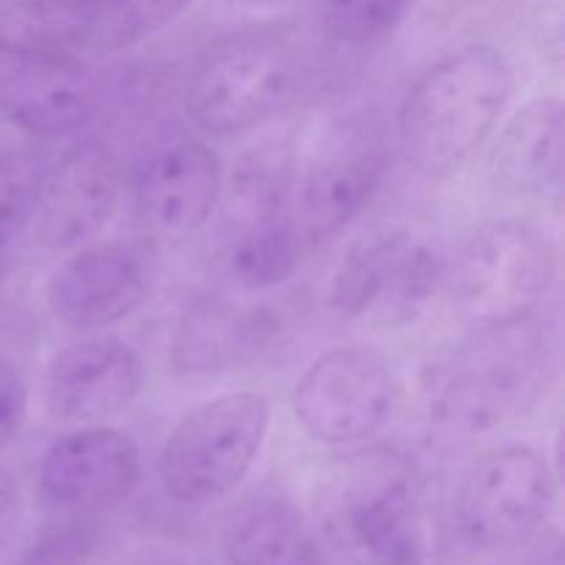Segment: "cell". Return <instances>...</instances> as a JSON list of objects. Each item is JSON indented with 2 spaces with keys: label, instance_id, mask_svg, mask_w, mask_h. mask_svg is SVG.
I'll use <instances>...</instances> for the list:
<instances>
[{
  "label": "cell",
  "instance_id": "obj_1",
  "mask_svg": "<svg viewBox=\"0 0 565 565\" xmlns=\"http://www.w3.org/2000/svg\"><path fill=\"white\" fill-rule=\"evenodd\" d=\"M326 541L353 565H425L428 508L417 467L395 450L340 458L318 483Z\"/></svg>",
  "mask_w": 565,
  "mask_h": 565
},
{
  "label": "cell",
  "instance_id": "obj_2",
  "mask_svg": "<svg viewBox=\"0 0 565 565\" xmlns=\"http://www.w3.org/2000/svg\"><path fill=\"white\" fill-rule=\"evenodd\" d=\"M516 75L500 50L467 47L430 66L401 108V141L425 171H452L491 136Z\"/></svg>",
  "mask_w": 565,
  "mask_h": 565
},
{
  "label": "cell",
  "instance_id": "obj_3",
  "mask_svg": "<svg viewBox=\"0 0 565 565\" xmlns=\"http://www.w3.org/2000/svg\"><path fill=\"white\" fill-rule=\"evenodd\" d=\"M527 323V320H524ZM552 353L522 323L483 329L430 370L425 403L434 423L456 434H483L527 412L546 390Z\"/></svg>",
  "mask_w": 565,
  "mask_h": 565
},
{
  "label": "cell",
  "instance_id": "obj_4",
  "mask_svg": "<svg viewBox=\"0 0 565 565\" xmlns=\"http://www.w3.org/2000/svg\"><path fill=\"white\" fill-rule=\"evenodd\" d=\"M550 237L522 221H489L469 235L452 265V298L480 329L524 323L555 281Z\"/></svg>",
  "mask_w": 565,
  "mask_h": 565
},
{
  "label": "cell",
  "instance_id": "obj_5",
  "mask_svg": "<svg viewBox=\"0 0 565 565\" xmlns=\"http://www.w3.org/2000/svg\"><path fill=\"white\" fill-rule=\"evenodd\" d=\"M270 406L257 392H235L193 408L180 419L160 452V480L182 505L224 500L252 469Z\"/></svg>",
  "mask_w": 565,
  "mask_h": 565
},
{
  "label": "cell",
  "instance_id": "obj_6",
  "mask_svg": "<svg viewBox=\"0 0 565 565\" xmlns=\"http://www.w3.org/2000/svg\"><path fill=\"white\" fill-rule=\"evenodd\" d=\"M555 502V475L533 447H500L467 472L456 497L458 533L472 550L500 552L544 527Z\"/></svg>",
  "mask_w": 565,
  "mask_h": 565
},
{
  "label": "cell",
  "instance_id": "obj_7",
  "mask_svg": "<svg viewBox=\"0 0 565 565\" xmlns=\"http://www.w3.org/2000/svg\"><path fill=\"white\" fill-rule=\"evenodd\" d=\"M303 72L276 44H237L204 61L185 92L193 125L215 136L252 130L279 116L301 92Z\"/></svg>",
  "mask_w": 565,
  "mask_h": 565
},
{
  "label": "cell",
  "instance_id": "obj_8",
  "mask_svg": "<svg viewBox=\"0 0 565 565\" xmlns=\"http://www.w3.org/2000/svg\"><path fill=\"white\" fill-rule=\"evenodd\" d=\"M439 285V259L408 232L356 243L331 279V307L348 320L395 329L423 312Z\"/></svg>",
  "mask_w": 565,
  "mask_h": 565
},
{
  "label": "cell",
  "instance_id": "obj_9",
  "mask_svg": "<svg viewBox=\"0 0 565 565\" xmlns=\"http://www.w3.org/2000/svg\"><path fill=\"white\" fill-rule=\"evenodd\" d=\"M397 403L392 364L370 348H337L320 356L292 392L301 428L323 445H348L390 423Z\"/></svg>",
  "mask_w": 565,
  "mask_h": 565
},
{
  "label": "cell",
  "instance_id": "obj_10",
  "mask_svg": "<svg viewBox=\"0 0 565 565\" xmlns=\"http://www.w3.org/2000/svg\"><path fill=\"white\" fill-rule=\"evenodd\" d=\"M152 285L154 252L147 243H94L53 270L47 303L66 329L94 331L136 312Z\"/></svg>",
  "mask_w": 565,
  "mask_h": 565
},
{
  "label": "cell",
  "instance_id": "obj_11",
  "mask_svg": "<svg viewBox=\"0 0 565 565\" xmlns=\"http://www.w3.org/2000/svg\"><path fill=\"white\" fill-rule=\"evenodd\" d=\"M141 480L136 441L116 428H81L61 436L39 467V494L61 513H92L125 502Z\"/></svg>",
  "mask_w": 565,
  "mask_h": 565
},
{
  "label": "cell",
  "instance_id": "obj_12",
  "mask_svg": "<svg viewBox=\"0 0 565 565\" xmlns=\"http://www.w3.org/2000/svg\"><path fill=\"white\" fill-rule=\"evenodd\" d=\"M143 384L141 356L121 340H86L55 353L42 384L58 423H97L130 406Z\"/></svg>",
  "mask_w": 565,
  "mask_h": 565
},
{
  "label": "cell",
  "instance_id": "obj_13",
  "mask_svg": "<svg viewBox=\"0 0 565 565\" xmlns=\"http://www.w3.org/2000/svg\"><path fill=\"white\" fill-rule=\"evenodd\" d=\"M224 188L218 154L204 143H177L143 169L136 185V221L149 237L180 241L202 230Z\"/></svg>",
  "mask_w": 565,
  "mask_h": 565
},
{
  "label": "cell",
  "instance_id": "obj_14",
  "mask_svg": "<svg viewBox=\"0 0 565 565\" xmlns=\"http://www.w3.org/2000/svg\"><path fill=\"white\" fill-rule=\"evenodd\" d=\"M121 199L119 169L99 149H77L39 182L33 230L42 246L70 252L114 218Z\"/></svg>",
  "mask_w": 565,
  "mask_h": 565
},
{
  "label": "cell",
  "instance_id": "obj_15",
  "mask_svg": "<svg viewBox=\"0 0 565 565\" xmlns=\"http://www.w3.org/2000/svg\"><path fill=\"white\" fill-rule=\"evenodd\" d=\"M99 83L75 58H20L0 83V110L36 138H64L92 121Z\"/></svg>",
  "mask_w": 565,
  "mask_h": 565
},
{
  "label": "cell",
  "instance_id": "obj_16",
  "mask_svg": "<svg viewBox=\"0 0 565 565\" xmlns=\"http://www.w3.org/2000/svg\"><path fill=\"white\" fill-rule=\"evenodd\" d=\"M565 116L561 97H539L505 125L489 154V180L505 196H541L563 177Z\"/></svg>",
  "mask_w": 565,
  "mask_h": 565
},
{
  "label": "cell",
  "instance_id": "obj_17",
  "mask_svg": "<svg viewBox=\"0 0 565 565\" xmlns=\"http://www.w3.org/2000/svg\"><path fill=\"white\" fill-rule=\"evenodd\" d=\"M379 174L381 163L367 147H340L315 160L301 177L292 218L303 241H326L362 213L379 185Z\"/></svg>",
  "mask_w": 565,
  "mask_h": 565
},
{
  "label": "cell",
  "instance_id": "obj_18",
  "mask_svg": "<svg viewBox=\"0 0 565 565\" xmlns=\"http://www.w3.org/2000/svg\"><path fill=\"white\" fill-rule=\"evenodd\" d=\"M224 555L230 565H326L318 533L281 497H254L230 513Z\"/></svg>",
  "mask_w": 565,
  "mask_h": 565
},
{
  "label": "cell",
  "instance_id": "obj_19",
  "mask_svg": "<svg viewBox=\"0 0 565 565\" xmlns=\"http://www.w3.org/2000/svg\"><path fill=\"white\" fill-rule=\"evenodd\" d=\"M125 0H14L0 11V47L14 58H75Z\"/></svg>",
  "mask_w": 565,
  "mask_h": 565
},
{
  "label": "cell",
  "instance_id": "obj_20",
  "mask_svg": "<svg viewBox=\"0 0 565 565\" xmlns=\"http://www.w3.org/2000/svg\"><path fill=\"white\" fill-rule=\"evenodd\" d=\"M303 257V237L296 221L285 213L263 224L246 226L232 235L226 248V270L235 285L246 290H268L298 270Z\"/></svg>",
  "mask_w": 565,
  "mask_h": 565
},
{
  "label": "cell",
  "instance_id": "obj_21",
  "mask_svg": "<svg viewBox=\"0 0 565 565\" xmlns=\"http://www.w3.org/2000/svg\"><path fill=\"white\" fill-rule=\"evenodd\" d=\"M287 158L281 147L259 149L246 154L232 174L226 193V218L237 226L263 224L285 213L287 196Z\"/></svg>",
  "mask_w": 565,
  "mask_h": 565
},
{
  "label": "cell",
  "instance_id": "obj_22",
  "mask_svg": "<svg viewBox=\"0 0 565 565\" xmlns=\"http://www.w3.org/2000/svg\"><path fill=\"white\" fill-rule=\"evenodd\" d=\"M406 6L408 0H320V20L337 42L367 47L397 25Z\"/></svg>",
  "mask_w": 565,
  "mask_h": 565
},
{
  "label": "cell",
  "instance_id": "obj_23",
  "mask_svg": "<svg viewBox=\"0 0 565 565\" xmlns=\"http://www.w3.org/2000/svg\"><path fill=\"white\" fill-rule=\"evenodd\" d=\"M39 174L28 158L0 152V246L14 241L33 218Z\"/></svg>",
  "mask_w": 565,
  "mask_h": 565
},
{
  "label": "cell",
  "instance_id": "obj_24",
  "mask_svg": "<svg viewBox=\"0 0 565 565\" xmlns=\"http://www.w3.org/2000/svg\"><path fill=\"white\" fill-rule=\"evenodd\" d=\"M191 3L193 0H125L114 14L110 39L116 47H130L171 25Z\"/></svg>",
  "mask_w": 565,
  "mask_h": 565
},
{
  "label": "cell",
  "instance_id": "obj_25",
  "mask_svg": "<svg viewBox=\"0 0 565 565\" xmlns=\"http://www.w3.org/2000/svg\"><path fill=\"white\" fill-rule=\"evenodd\" d=\"M28 381L11 359L0 356V450L14 441L25 423Z\"/></svg>",
  "mask_w": 565,
  "mask_h": 565
},
{
  "label": "cell",
  "instance_id": "obj_26",
  "mask_svg": "<svg viewBox=\"0 0 565 565\" xmlns=\"http://www.w3.org/2000/svg\"><path fill=\"white\" fill-rule=\"evenodd\" d=\"M533 42L552 64L563 58V0H539L533 11Z\"/></svg>",
  "mask_w": 565,
  "mask_h": 565
},
{
  "label": "cell",
  "instance_id": "obj_27",
  "mask_svg": "<svg viewBox=\"0 0 565 565\" xmlns=\"http://www.w3.org/2000/svg\"><path fill=\"white\" fill-rule=\"evenodd\" d=\"M83 541L75 533L47 535L20 565H81Z\"/></svg>",
  "mask_w": 565,
  "mask_h": 565
},
{
  "label": "cell",
  "instance_id": "obj_28",
  "mask_svg": "<svg viewBox=\"0 0 565 565\" xmlns=\"http://www.w3.org/2000/svg\"><path fill=\"white\" fill-rule=\"evenodd\" d=\"M22 519V497L20 486L6 469H0V555L14 539L17 527Z\"/></svg>",
  "mask_w": 565,
  "mask_h": 565
}]
</instances>
